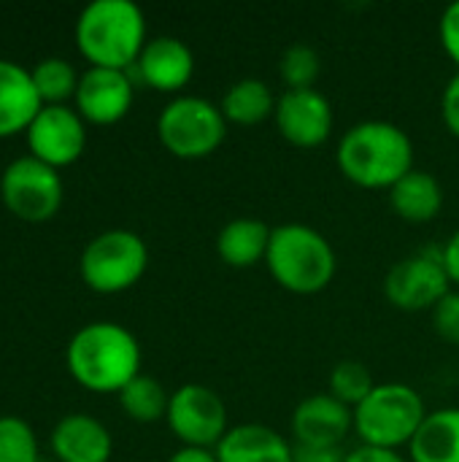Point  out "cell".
Returning a JSON list of instances; mask_svg holds the SVG:
<instances>
[{
  "instance_id": "obj_18",
  "label": "cell",
  "mask_w": 459,
  "mask_h": 462,
  "mask_svg": "<svg viewBox=\"0 0 459 462\" xmlns=\"http://www.w3.org/2000/svg\"><path fill=\"white\" fill-rule=\"evenodd\" d=\"M219 462H295V447L260 422L235 425L214 449Z\"/></svg>"
},
{
  "instance_id": "obj_14",
  "label": "cell",
  "mask_w": 459,
  "mask_h": 462,
  "mask_svg": "<svg viewBox=\"0 0 459 462\" xmlns=\"http://www.w3.org/2000/svg\"><path fill=\"white\" fill-rule=\"evenodd\" d=\"M133 70H135L138 81L146 84L149 89L176 95L195 76V54L181 38L157 35V38L146 41Z\"/></svg>"
},
{
  "instance_id": "obj_15",
  "label": "cell",
  "mask_w": 459,
  "mask_h": 462,
  "mask_svg": "<svg viewBox=\"0 0 459 462\" xmlns=\"http://www.w3.org/2000/svg\"><path fill=\"white\" fill-rule=\"evenodd\" d=\"M354 433V411L330 393L308 395L292 411L295 447H344Z\"/></svg>"
},
{
  "instance_id": "obj_7",
  "label": "cell",
  "mask_w": 459,
  "mask_h": 462,
  "mask_svg": "<svg viewBox=\"0 0 459 462\" xmlns=\"http://www.w3.org/2000/svg\"><path fill=\"white\" fill-rule=\"evenodd\" d=\"M149 268V246L133 230H106L95 236L78 260L81 279L100 295H116L135 287Z\"/></svg>"
},
{
  "instance_id": "obj_12",
  "label": "cell",
  "mask_w": 459,
  "mask_h": 462,
  "mask_svg": "<svg viewBox=\"0 0 459 462\" xmlns=\"http://www.w3.org/2000/svg\"><path fill=\"white\" fill-rule=\"evenodd\" d=\"M279 135L298 149H317L333 133V106L314 89H284L276 100L273 114Z\"/></svg>"
},
{
  "instance_id": "obj_9",
  "label": "cell",
  "mask_w": 459,
  "mask_h": 462,
  "mask_svg": "<svg viewBox=\"0 0 459 462\" xmlns=\"http://www.w3.org/2000/svg\"><path fill=\"white\" fill-rule=\"evenodd\" d=\"M452 292L441 249H422L398 260L384 279V298L400 311H433Z\"/></svg>"
},
{
  "instance_id": "obj_22",
  "label": "cell",
  "mask_w": 459,
  "mask_h": 462,
  "mask_svg": "<svg viewBox=\"0 0 459 462\" xmlns=\"http://www.w3.org/2000/svg\"><path fill=\"white\" fill-rule=\"evenodd\" d=\"M276 95L271 87L260 79H241L230 84L219 100V108L227 119V125H241V127H254L262 125L265 119H273L276 114Z\"/></svg>"
},
{
  "instance_id": "obj_29",
  "label": "cell",
  "mask_w": 459,
  "mask_h": 462,
  "mask_svg": "<svg viewBox=\"0 0 459 462\" xmlns=\"http://www.w3.org/2000/svg\"><path fill=\"white\" fill-rule=\"evenodd\" d=\"M438 35H441V46H444L446 57L457 65L459 70V0L444 11V16L438 22Z\"/></svg>"
},
{
  "instance_id": "obj_6",
  "label": "cell",
  "mask_w": 459,
  "mask_h": 462,
  "mask_svg": "<svg viewBox=\"0 0 459 462\" xmlns=\"http://www.w3.org/2000/svg\"><path fill=\"white\" fill-rule=\"evenodd\" d=\"M157 138L179 160H203L225 143L227 119L208 97L176 95L157 116Z\"/></svg>"
},
{
  "instance_id": "obj_17",
  "label": "cell",
  "mask_w": 459,
  "mask_h": 462,
  "mask_svg": "<svg viewBox=\"0 0 459 462\" xmlns=\"http://www.w3.org/2000/svg\"><path fill=\"white\" fill-rule=\"evenodd\" d=\"M41 108L32 73L19 62L0 60V138L27 133Z\"/></svg>"
},
{
  "instance_id": "obj_27",
  "label": "cell",
  "mask_w": 459,
  "mask_h": 462,
  "mask_svg": "<svg viewBox=\"0 0 459 462\" xmlns=\"http://www.w3.org/2000/svg\"><path fill=\"white\" fill-rule=\"evenodd\" d=\"M0 462H38L35 433L19 417H0Z\"/></svg>"
},
{
  "instance_id": "obj_20",
  "label": "cell",
  "mask_w": 459,
  "mask_h": 462,
  "mask_svg": "<svg viewBox=\"0 0 459 462\" xmlns=\"http://www.w3.org/2000/svg\"><path fill=\"white\" fill-rule=\"evenodd\" d=\"M390 206L403 222L427 225L444 208V189L433 173L414 168L390 189Z\"/></svg>"
},
{
  "instance_id": "obj_3",
  "label": "cell",
  "mask_w": 459,
  "mask_h": 462,
  "mask_svg": "<svg viewBox=\"0 0 459 462\" xmlns=\"http://www.w3.org/2000/svg\"><path fill=\"white\" fill-rule=\"evenodd\" d=\"M146 41V16L133 0H92L78 14L76 46L89 68L133 70Z\"/></svg>"
},
{
  "instance_id": "obj_1",
  "label": "cell",
  "mask_w": 459,
  "mask_h": 462,
  "mask_svg": "<svg viewBox=\"0 0 459 462\" xmlns=\"http://www.w3.org/2000/svg\"><path fill=\"white\" fill-rule=\"evenodd\" d=\"M338 171L363 189H392L414 171L411 135L387 119H365L352 125L335 149Z\"/></svg>"
},
{
  "instance_id": "obj_32",
  "label": "cell",
  "mask_w": 459,
  "mask_h": 462,
  "mask_svg": "<svg viewBox=\"0 0 459 462\" xmlns=\"http://www.w3.org/2000/svg\"><path fill=\"white\" fill-rule=\"evenodd\" d=\"M346 462H411L400 452H390V449H376V447H357L352 452H346Z\"/></svg>"
},
{
  "instance_id": "obj_23",
  "label": "cell",
  "mask_w": 459,
  "mask_h": 462,
  "mask_svg": "<svg viewBox=\"0 0 459 462\" xmlns=\"http://www.w3.org/2000/svg\"><path fill=\"white\" fill-rule=\"evenodd\" d=\"M168 403H170V395L165 393V387H162L157 379L146 376V374L135 376V379L119 393V406H122V411H124L130 420L143 422V425L165 420Z\"/></svg>"
},
{
  "instance_id": "obj_8",
  "label": "cell",
  "mask_w": 459,
  "mask_h": 462,
  "mask_svg": "<svg viewBox=\"0 0 459 462\" xmlns=\"http://www.w3.org/2000/svg\"><path fill=\"white\" fill-rule=\"evenodd\" d=\"M0 198L16 219L32 225L49 222L62 206L60 171L30 154L19 157L0 176Z\"/></svg>"
},
{
  "instance_id": "obj_30",
  "label": "cell",
  "mask_w": 459,
  "mask_h": 462,
  "mask_svg": "<svg viewBox=\"0 0 459 462\" xmlns=\"http://www.w3.org/2000/svg\"><path fill=\"white\" fill-rule=\"evenodd\" d=\"M441 116H444L446 130L459 138V70L446 81V89L441 97Z\"/></svg>"
},
{
  "instance_id": "obj_2",
  "label": "cell",
  "mask_w": 459,
  "mask_h": 462,
  "mask_svg": "<svg viewBox=\"0 0 459 462\" xmlns=\"http://www.w3.org/2000/svg\"><path fill=\"white\" fill-rule=\"evenodd\" d=\"M65 365L84 390L119 395L141 376V346L138 338L116 322H89L68 341Z\"/></svg>"
},
{
  "instance_id": "obj_26",
  "label": "cell",
  "mask_w": 459,
  "mask_h": 462,
  "mask_svg": "<svg viewBox=\"0 0 459 462\" xmlns=\"http://www.w3.org/2000/svg\"><path fill=\"white\" fill-rule=\"evenodd\" d=\"M279 73H281V81L287 84L284 89H314V84L322 73L319 51L311 43L287 46L279 60Z\"/></svg>"
},
{
  "instance_id": "obj_24",
  "label": "cell",
  "mask_w": 459,
  "mask_h": 462,
  "mask_svg": "<svg viewBox=\"0 0 459 462\" xmlns=\"http://www.w3.org/2000/svg\"><path fill=\"white\" fill-rule=\"evenodd\" d=\"M32 84L43 106H65L68 97H76L78 89V73L76 68L62 57H46L32 70Z\"/></svg>"
},
{
  "instance_id": "obj_31",
  "label": "cell",
  "mask_w": 459,
  "mask_h": 462,
  "mask_svg": "<svg viewBox=\"0 0 459 462\" xmlns=\"http://www.w3.org/2000/svg\"><path fill=\"white\" fill-rule=\"evenodd\" d=\"M295 462H346L344 447H295Z\"/></svg>"
},
{
  "instance_id": "obj_21",
  "label": "cell",
  "mask_w": 459,
  "mask_h": 462,
  "mask_svg": "<svg viewBox=\"0 0 459 462\" xmlns=\"http://www.w3.org/2000/svg\"><path fill=\"white\" fill-rule=\"evenodd\" d=\"M411 462H459V409L430 411L409 444Z\"/></svg>"
},
{
  "instance_id": "obj_16",
  "label": "cell",
  "mask_w": 459,
  "mask_h": 462,
  "mask_svg": "<svg viewBox=\"0 0 459 462\" xmlns=\"http://www.w3.org/2000/svg\"><path fill=\"white\" fill-rule=\"evenodd\" d=\"M51 452L60 462H108L114 441L100 420L68 414L51 430Z\"/></svg>"
},
{
  "instance_id": "obj_19",
  "label": "cell",
  "mask_w": 459,
  "mask_h": 462,
  "mask_svg": "<svg viewBox=\"0 0 459 462\" xmlns=\"http://www.w3.org/2000/svg\"><path fill=\"white\" fill-rule=\"evenodd\" d=\"M271 233L273 227H268L254 217L230 219L216 236V254L230 268H254L265 263Z\"/></svg>"
},
{
  "instance_id": "obj_25",
  "label": "cell",
  "mask_w": 459,
  "mask_h": 462,
  "mask_svg": "<svg viewBox=\"0 0 459 462\" xmlns=\"http://www.w3.org/2000/svg\"><path fill=\"white\" fill-rule=\"evenodd\" d=\"M376 382L371 376V371L357 363V360H341L333 371H330V379H327V393L341 401L344 406H349L352 411L373 393Z\"/></svg>"
},
{
  "instance_id": "obj_34",
  "label": "cell",
  "mask_w": 459,
  "mask_h": 462,
  "mask_svg": "<svg viewBox=\"0 0 459 462\" xmlns=\"http://www.w3.org/2000/svg\"><path fill=\"white\" fill-rule=\"evenodd\" d=\"M168 462H219L214 449H195V447H181L176 449Z\"/></svg>"
},
{
  "instance_id": "obj_4",
  "label": "cell",
  "mask_w": 459,
  "mask_h": 462,
  "mask_svg": "<svg viewBox=\"0 0 459 462\" xmlns=\"http://www.w3.org/2000/svg\"><path fill=\"white\" fill-rule=\"evenodd\" d=\"M265 265L281 290L292 295H317L335 279L338 257L319 230L289 222L273 227Z\"/></svg>"
},
{
  "instance_id": "obj_13",
  "label": "cell",
  "mask_w": 459,
  "mask_h": 462,
  "mask_svg": "<svg viewBox=\"0 0 459 462\" xmlns=\"http://www.w3.org/2000/svg\"><path fill=\"white\" fill-rule=\"evenodd\" d=\"M135 100L130 70L87 68L76 89V111L89 125H116L124 119Z\"/></svg>"
},
{
  "instance_id": "obj_10",
  "label": "cell",
  "mask_w": 459,
  "mask_h": 462,
  "mask_svg": "<svg viewBox=\"0 0 459 462\" xmlns=\"http://www.w3.org/2000/svg\"><path fill=\"white\" fill-rule=\"evenodd\" d=\"M165 422L181 447L195 449H216L230 430L225 401L206 384H181L170 393Z\"/></svg>"
},
{
  "instance_id": "obj_11",
  "label": "cell",
  "mask_w": 459,
  "mask_h": 462,
  "mask_svg": "<svg viewBox=\"0 0 459 462\" xmlns=\"http://www.w3.org/2000/svg\"><path fill=\"white\" fill-rule=\"evenodd\" d=\"M30 157L51 165L65 168L73 165L87 146V125L76 108L68 106H43L41 114L24 133Z\"/></svg>"
},
{
  "instance_id": "obj_33",
  "label": "cell",
  "mask_w": 459,
  "mask_h": 462,
  "mask_svg": "<svg viewBox=\"0 0 459 462\" xmlns=\"http://www.w3.org/2000/svg\"><path fill=\"white\" fill-rule=\"evenodd\" d=\"M441 254H444V263H446V271H449L452 284L459 287V230L452 233V238L441 246Z\"/></svg>"
},
{
  "instance_id": "obj_5",
  "label": "cell",
  "mask_w": 459,
  "mask_h": 462,
  "mask_svg": "<svg viewBox=\"0 0 459 462\" xmlns=\"http://www.w3.org/2000/svg\"><path fill=\"white\" fill-rule=\"evenodd\" d=\"M427 406L422 395L403 382L376 384L373 393L354 409V433L363 447L400 452L419 433Z\"/></svg>"
},
{
  "instance_id": "obj_28",
  "label": "cell",
  "mask_w": 459,
  "mask_h": 462,
  "mask_svg": "<svg viewBox=\"0 0 459 462\" xmlns=\"http://www.w3.org/2000/svg\"><path fill=\"white\" fill-rule=\"evenodd\" d=\"M433 317V330L438 333L441 341L459 346V292H449L446 298H441L436 303V309L430 311Z\"/></svg>"
}]
</instances>
